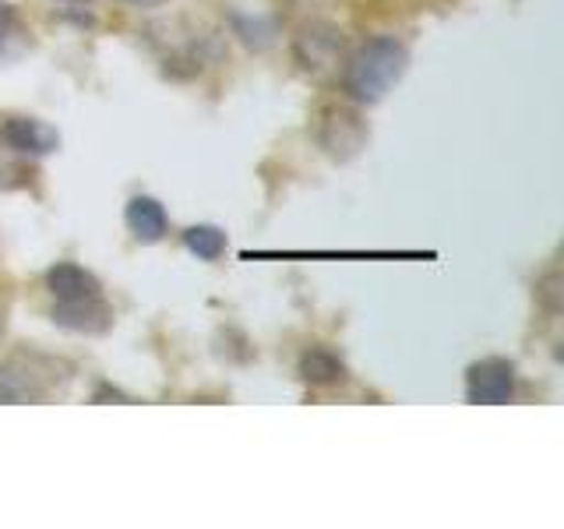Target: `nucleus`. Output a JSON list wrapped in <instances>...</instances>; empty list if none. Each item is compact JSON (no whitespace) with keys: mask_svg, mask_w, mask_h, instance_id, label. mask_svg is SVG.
Returning <instances> with one entry per match:
<instances>
[{"mask_svg":"<svg viewBox=\"0 0 564 529\" xmlns=\"http://www.w3.org/2000/svg\"><path fill=\"white\" fill-rule=\"evenodd\" d=\"M70 378L64 360L43 353H11L0 360V402H43Z\"/></svg>","mask_w":564,"mask_h":529,"instance_id":"2","label":"nucleus"},{"mask_svg":"<svg viewBox=\"0 0 564 529\" xmlns=\"http://www.w3.org/2000/svg\"><path fill=\"white\" fill-rule=\"evenodd\" d=\"M410 71V50L395 35H375V40L360 43L343 61V93L357 106L381 102Z\"/></svg>","mask_w":564,"mask_h":529,"instance_id":"1","label":"nucleus"},{"mask_svg":"<svg viewBox=\"0 0 564 529\" xmlns=\"http://www.w3.org/2000/svg\"><path fill=\"white\" fill-rule=\"evenodd\" d=\"M70 4H85V0H70Z\"/></svg>","mask_w":564,"mask_h":529,"instance_id":"17","label":"nucleus"},{"mask_svg":"<svg viewBox=\"0 0 564 529\" xmlns=\"http://www.w3.org/2000/svg\"><path fill=\"white\" fill-rule=\"evenodd\" d=\"M0 134L11 149H18L29 159H43L50 152H57L61 145V134L50 128L46 120H35V117H8L0 123Z\"/></svg>","mask_w":564,"mask_h":529,"instance_id":"7","label":"nucleus"},{"mask_svg":"<svg viewBox=\"0 0 564 529\" xmlns=\"http://www.w3.org/2000/svg\"><path fill=\"white\" fill-rule=\"evenodd\" d=\"M123 4H131V8H145V11H152V8H163V4H170V0H123Z\"/></svg>","mask_w":564,"mask_h":529,"instance_id":"14","label":"nucleus"},{"mask_svg":"<svg viewBox=\"0 0 564 529\" xmlns=\"http://www.w3.org/2000/svg\"><path fill=\"white\" fill-rule=\"evenodd\" d=\"M516 396V364L508 357H480L466 370V402L501 406Z\"/></svg>","mask_w":564,"mask_h":529,"instance_id":"5","label":"nucleus"},{"mask_svg":"<svg viewBox=\"0 0 564 529\" xmlns=\"http://www.w3.org/2000/svg\"><path fill=\"white\" fill-rule=\"evenodd\" d=\"M296 375L304 378L307 385L328 388V385H339L346 378V364H343V357L335 349H328V346H311V349L300 353Z\"/></svg>","mask_w":564,"mask_h":529,"instance_id":"10","label":"nucleus"},{"mask_svg":"<svg viewBox=\"0 0 564 529\" xmlns=\"http://www.w3.org/2000/svg\"><path fill=\"white\" fill-rule=\"evenodd\" d=\"M4 328H8V314H4V307H0V335H4Z\"/></svg>","mask_w":564,"mask_h":529,"instance_id":"16","label":"nucleus"},{"mask_svg":"<svg viewBox=\"0 0 564 529\" xmlns=\"http://www.w3.org/2000/svg\"><path fill=\"white\" fill-rule=\"evenodd\" d=\"M293 61L300 71L317 82L339 78L343 61H346V35L332 22H307L293 35Z\"/></svg>","mask_w":564,"mask_h":529,"instance_id":"3","label":"nucleus"},{"mask_svg":"<svg viewBox=\"0 0 564 529\" xmlns=\"http://www.w3.org/2000/svg\"><path fill=\"white\" fill-rule=\"evenodd\" d=\"M314 138H317V149H322L332 163H349V159H357L367 149L370 128L357 106L328 102L322 106V114H317Z\"/></svg>","mask_w":564,"mask_h":529,"instance_id":"4","label":"nucleus"},{"mask_svg":"<svg viewBox=\"0 0 564 529\" xmlns=\"http://www.w3.org/2000/svg\"><path fill=\"white\" fill-rule=\"evenodd\" d=\"M184 247L202 261H219L226 255V234L219 226H208V223L187 226L184 229Z\"/></svg>","mask_w":564,"mask_h":529,"instance_id":"11","label":"nucleus"},{"mask_svg":"<svg viewBox=\"0 0 564 529\" xmlns=\"http://www.w3.org/2000/svg\"><path fill=\"white\" fill-rule=\"evenodd\" d=\"M123 223H128L131 237L138 244H159L170 234L166 208L159 198H152V194H134V198L128 202V208H123Z\"/></svg>","mask_w":564,"mask_h":529,"instance_id":"8","label":"nucleus"},{"mask_svg":"<svg viewBox=\"0 0 564 529\" xmlns=\"http://www.w3.org/2000/svg\"><path fill=\"white\" fill-rule=\"evenodd\" d=\"M29 181H32V159L11 149L4 134H0V187L14 191V187H25Z\"/></svg>","mask_w":564,"mask_h":529,"instance_id":"12","label":"nucleus"},{"mask_svg":"<svg viewBox=\"0 0 564 529\" xmlns=\"http://www.w3.org/2000/svg\"><path fill=\"white\" fill-rule=\"evenodd\" d=\"M8 22H11V11H8V4H4V0H0V35L8 32Z\"/></svg>","mask_w":564,"mask_h":529,"instance_id":"15","label":"nucleus"},{"mask_svg":"<svg viewBox=\"0 0 564 529\" xmlns=\"http://www.w3.org/2000/svg\"><path fill=\"white\" fill-rule=\"evenodd\" d=\"M53 325H61L67 332H85V335H102L113 325V307L106 304L102 293L99 296H85V300H53L50 307Z\"/></svg>","mask_w":564,"mask_h":529,"instance_id":"6","label":"nucleus"},{"mask_svg":"<svg viewBox=\"0 0 564 529\" xmlns=\"http://www.w3.org/2000/svg\"><path fill=\"white\" fill-rule=\"evenodd\" d=\"M46 290L53 300H85V296H99L102 287L99 279L82 269L75 261H57L53 269L46 272Z\"/></svg>","mask_w":564,"mask_h":529,"instance_id":"9","label":"nucleus"},{"mask_svg":"<svg viewBox=\"0 0 564 529\" xmlns=\"http://www.w3.org/2000/svg\"><path fill=\"white\" fill-rule=\"evenodd\" d=\"M564 279H561V269L554 264V269H546L540 279H536V304L551 314V317H557L561 314V304H564Z\"/></svg>","mask_w":564,"mask_h":529,"instance_id":"13","label":"nucleus"}]
</instances>
